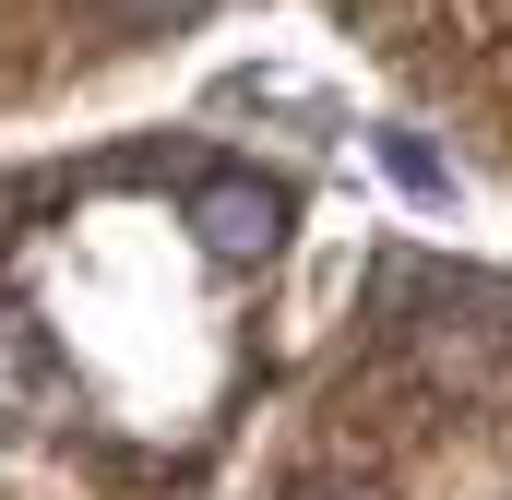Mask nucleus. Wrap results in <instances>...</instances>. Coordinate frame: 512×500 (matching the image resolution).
Wrapping results in <instances>:
<instances>
[{"instance_id":"nucleus-1","label":"nucleus","mask_w":512,"mask_h":500,"mask_svg":"<svg viewBox=\"0 0 512 500\" xmlns=\"http://www.w3.org/2000/svg\"><path fill=\"white\" fill-rule=\"evenodd\" d=\"M191 239L215 250V262H274V250H286V191L251 179V167H215V179L191 191Z\"/></svg>"},{"instance_id":"nucleus-2","label":"nucleus","mask_w":512,"mask_h":500,"mask_svg":"<svg viewBox=\"0 0 512 500\" xmlns=\"http://www.w3.org/2000/svg\"><path fill=\"white\" fill-rule=\"evenodd\" d=\"M108 12H120V24H179L191 0H108Z\"/></svg>"},{"instance_id":"nucleus-3","label":"nucleus","mask_w":512,"mask_h":500,"mask_svg":"<svg viewBox=\"0 0 512 500\" xmlns=\"http://www.w3.org/2000/svg\"><path fill=\"white\" fill-rule=\"evenodd\" d=\"M286 500H370V489H358V477H298Z\"/></svg>"}]
</instances>
